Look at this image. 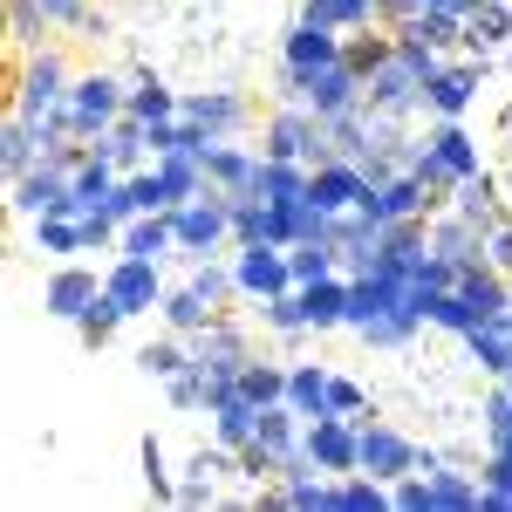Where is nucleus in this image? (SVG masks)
<instances>
[{
	"label": "nucleus",
	"instance_id": "nucleus-43",
	"mask_svg": "<svg viewBox=\"0 0 512 512\" xmlns=\"http://www.w3.org/2000/svg\"><path fill=\"white\" fill-rule=\"evenodd\" d=\"M485 267H499V274H512V226H485Z\"/></svg>",
	"mask_w": 512,
	"mask_h": 512
},
{
	"label": "nucleus",
	"instance_id": "nucleus-27",
	"mask_svg": "<svg viewBox=\"0 0 512 512\" xmlns=\"http://www.w3.org/2000/svg\"><path fill=\"white\" fill-rule=\"evenodd\" d=\"M506 41H512V7L506 0H478L472 21H465V48L485 55V48H506Z\"/></svg>",
	"mask_w": 512,
	"mask_h": 512
},
{
	"label": "nucleus",
	"instance_id": "nucleus-15",
	"mask_svg": "<svg viewBox=\"0 0 512 512\" xmlns=\"http://www.w3.org/2000/svg\"><path fill=\"white\" fill-rule=\"evenodd\" d=\"M103 287L117 294L130 315H151V308H164L158 260H123V253H117V267H103Z\"/></svg>",
	"mask_w": 512,
	"mask_h": 512
},
{
	"label": "nucleus",
	"instance_id": "nucleus-35",
	"mask_svg": "<svg viewBox=\"0 0 512 512\" xmlns=\"http://www.w3.org/2000/svg\"><path fill=\"white\" fill-rule=\"evenodd\" d=\"M233 383H239L246 396H253L260 410H267V403H280V396H287V362H260V355H253V362L239 369Z\"/></svg>",
	"mask_w": 512,
	"mask_h": 512
},
{
	"label": "nucleus",
	"instance_id": "nucleus-45",
	"mask_svg": "<svg viewBox=\"0 0 512 512\" xmlns=\"http://www.w3.org/2000/svg\"><path fill=\"white\" fill-rule=\"evenodd\" d=\"M171 506H219V478H185V485H178V499H171Z\"/></svg>",
	"mask_w": 512,
	"mask_h": 512
},
{
	"label": "nucleus",
	"instance_id": "nucleus-42",
	"mask_svg": "<svg viewBox=\"0 0 512 512\" xmlns=\"http://www.w3.org/2000/svg\"><path fill=\"white\" fill-rule=\"evenodd\" d=\"M144 478H151L158 499H178V485H171V472H164V444L158 437H144Z\"/></svg>",
	"mask_w": 512,
	"mask_h": 512
},
{
	"label": "nucleus",
	"instance_id": "nucleus-41",
	"mask_svg": "<svg viewBox=\"0 0 512 512\" xmlns=\"http://www.w3.org/2000/svg\"><path fill=\"white\" fill-rule=\"evenodd\" d=\"M362 410H369L362 383H349V376H328V417H355V424H362Z\"/></svg>",
	"mask_w": 512,
	"mask_h": 512
},
{
	"label": "nucleus",
	"instance_id": "nucleus-16",
	"mask_svg": "<svg viewBox=\"0 0 512 512\" xmlns=\"http://www.w3.org/2000/svg\"><path fill=\"white\" fill-rule=\"evenodd\" d=\"M362 192H369V178H362L355 158H328V164H315V178H308V198H315L321 212H355Z\"/></svg>",
	"mask_w": 512,
	"mask_h": 512
},
{
	"label": "nucleus",
	"instance_id": "nucleus-31",
	"mask_svg": "<svg viewBox=\"0 0 512 512\" xmlns=\"http://www.w3.org/2000/svg\"><path fill=\"white\" fill-rule=\"evenodd\" d=\"M205 171H212V185H219V192H253V171H260V151H246V144H219Z\"/></svg>",
	"mask_w": 512,
	"mask_h": 512
},
{
	"label": "nucleus",
	"instance_id": "nucleus-17",
	"mask_svg": "<svg viewBox=\"0 0 512 512\" xmlns=\"http://www.w3.org/2000/svg\"><path fill=\"white\" fill-rule=\"evenodd\" d=\"M117 253L123 260H171L178 253V233H171V212H137L130 226H123V239H117Z\"/></svg>",
	"mask_w": 512,
	"mask_h": 512
},
{
	"label": "nucleus",
	"instance_id": "nucleus-4",
	"mask_svg": "<svg viewBox=\"0 0 512 512\" xmlns=\"http://www.w3.org/2000/svg\"><path fill=\"white\" fill-rule=\"evenodd\" d=\"M362 103H369V110H383V117H396V123L424 110V76L403 62V48H390V55L362 76Z\"/></svg>",
	"mask_w": 512,
	"mask_h": 512
},
{
	"label": "nucleus",
	"instance_id": "nucleus-19",
	"mask_svg": "<svg viewBox=\"0 0 512 512\" xmlns=\"http://www.w3.org/2000/svg\"><path fill=\"white\" fill-rule=\"evenodd\" d=\"M178 117L205 123L212 137H233L239 123H246V103H239L233 89H198V96H185V103H178Z\"/></svg>",
	"mask_w": 512,
	"mask_h": 512
},
{
	"label": "nucleus",
	"instance_id": "nucleus-18",
	"mask_svg": "<svg viewBox=\"0 0 512 512\" xmlns=\"http://www.w3.org/2000/svg\"><path fill=\"white\" fill-rule=\"evenodd\" d=\"M355 103H362V76H355L349 62H328V69L308 76V110H315V117H342Z\"/></svg>",
	"mask_w": 512,
	"mask_h": 512
},
{
	"label": "nucleus",
	"instance_id": "nucleus-25",
	"mask_svg": "<svg viewBox=\"0 0 512 512\" xmlns=\"http://www.w3.org/2000/svg\"><path fill=\"white\" fill-rule=\"evenodd\" d=\"M158 315H164V328H171V335H198V328L219 315V308H212L192 280H185V287H164V308H158Z\"/></svg>",
	"mask_w": 512,
	"mask_h": 512
},
{
	"label": "nucleus",
	"instance_id": "nucleus-8",
	"mask_svg": "<svg viewBox=\"0 0 512 512\" xmlns=\"http://www.w3.org/2000/svg\"><path fill=\"white\" fill-rule=\"evenodd\" d=\"M308 465L328 478H349L355 472V451H362V424L355 417H308Z\"/></svg>",
	"mask_w": 512,
	"mask_h": 512
},
{
	"label": "nucleus",
	"instance_id": "nucleus-36",
	"mask_svg": "<svg viewBox=\"0 0 512 512\" xmlns=\"http://www.w3.org/2000/svg\"><path fill=\"white\" fill-rule=\"evenodd\" d=\"M390 48H396V41H390V28H355V35L342 41V62H349L355 76H369V69H376V62H383Z\"/></svg>",
	"mask_w": 512,
	"mask_h": 512
},
{
	"label": "nucleus",
	"instance_id": "nucleus-10",
	"mask_svg": "<svg viewBox=\"0 0 512 512\" xmlns=\"http://www.w3.org/2000/svg\"><path fill=\"white\" fill-rule=\"evenodd\" d=\"M355 472L396 485L403 472H417V444H410L403 431H390V424H369V417H362V451H355Z\"/></svg>",
	"mask_w": 512,
	"mask_h": 512
},
{
	"label": "nucleus",
	"instance_id": "nucleus-6",
	"mask_svg": "<svg viewBox=\"0 0 512 512\" xmlns=\"http://www.w3.org/2000/svg\"><path fill=\"white\" fill-rule=\"evenodd\" d=\"M233 280L246 301H274V294H287L294 287V267H287V246H274V239H246L233 253Z\"/></svg>",
	"mask_w": 512,
	"mask_h": 512
},
{
	"label": "nucleus",
	"instance_id": "nucleus-14",
	"mask_svg": "<svg viewBox=\"0 0 512 512\" xmlns=\"http://www.w3.org/2000/svg\"><path fill=\"white\" fill-rule=\"evenodd\" d=\"M478 76H485V55H472V62H444L431 82H424V110L431 117H465L478 96Z\"/></svg>",
	"mask_w": 512,
	"mask_h": 512
},
{
	"label": "nucleus",
	"instance_id": "nucleus-21",
	"mask_svg": "<svg viewBox=\"0 0 512 512\" xmlns=\"http://www.w3.org/2000/svg\"><path fill=\"white\" fill-rule=\"evenodd\" d=\"M308 164H287V158H267L260 151V171H253V192L260 198H274V205H294V198H308Z\"/></svg>",
	"mask_w": 512,
	"mask_h": 512
},
{
	"label": "nucleus",
	"instance_id": "nucleus-26",
	"mask_svg": "<svg viewBox=\"0 0 512 512\" xmlns=\"http://www.w3.org/2000/svg\"><path fill=\"white\" fill-rule=\"evenodd\" d=\"M287 267H294V287L328 280V274H342V246H335V239H294V246H287Z\"/></svg>",
	"mask_w": 512,
	"mask_h": 512
},
{
	"label": "nucleus",
	"instance_id": "nucleus-24",
	"mask_svg": "<svg viewBox=\"0 0 512 512\" xmlns=\"http://www.w3.org/2000/svg\"><path fill=\"white\" fill-rule=\"evenodd\" d=\"M280 403H294L301 417H328V369L321 362H287V396Z\"/></svg>",
	"mask_w": 512,
	"mask_h": 512
},
{
	"label": "nucleus",
	"instance_id": "nucleus-39",
	"mask_svg": "<svg viewBox=\"0 0 512 512\" xmlns=\"http://www.w3.org/2000/svg\"><path fill=\"white\" fill-rule=\"evenodd\" d=\"M164 390H171V410H212V376L205 369H178V376H164Z\"/></svg>",
	"mask_w": 512,
	"mask_h": 512
},
{
	"label": "nucleus",
	"instance_id": "nucleus-33",
	"mask_svg": "<svg viewBox=\"0 0 512 512\" xmlns=\"http://www.w3.org/2000/svg\"><path fill=\"white\" fill-rule=\"evenodd\" d=\"M123 321H137V315H130V308H123L117 294H110V287H103V294H96V301H89V308H82V321H76V328H82V342H89V349H103V342H110V335H117Z\"/></svg>",
	"mask_w": 512,
	"mask_h": 512
},
{
	"label": "nucleus",
	"instance_id": "nucleus-40",
	"mask_svg": "<svg viewBox=\"0 0 512 512\" xmlns=\"http://www.w3.org/2000/svg\"><path fill=\"white\" fill-rule=\"evenodd\" d=\"M137 369L144 376H178V369H192V342H144Z\"/></svg>",
	"mask_w": 512,
	"mask_h": 512
},
{
	"label": "nucleus",
	"instance_id": "nucleus-20",
	"mask_svg": "<svg viewBox=\"0 0 512 512\" xmlns=\"http://www.w3.org/2000/svg\"><path fill=\"white\" fill-rule=\"evenodd\" d=\"M301 308H308V328H349V274H328L301 287Z\"/></svg>",
	"mask_w": 512,
	"mask_h": 512
},
{
	"label": "nucleus",
	"instance_id": "nucleus-32",
	"mask_svg": "<svg viewBox=\"0 0 512 512\" xmlns=\"http://www.w3.org/2000/svg\"><path fill=\"white\" fill-rule=\"evenodd\" d=\"M383 506H390V485H383V478H369V472L335 478V499H328V512H383Z\"/></svg>",
	"mask_w": 512,
	"mask_h": 512
},
{
	"label": "nucleus",
	"instance_id": "nucleus-5",
	"mask_svg": "<svg viewBox=\"0 0 512 512\" xmlns=\"http://www.w3.org/2000/svg\"><path fill=\"white\" fill-rule=\"evenodd\" d=\"M69 62L55 55V48H35L28 62H21V76H14V117H28V123H41L62 96H69Z\"/></svg>",
	"mask_w": 512,
	"mask_h": 512
},
{
	"label": "nucleus",
	"instance_id": "nucleus-34",
	"mask_svg": "<svg viewBox=\"0 0 512 512\" xmlns=\"http://www.w3.org/2000/svg\"><path fill=\"white\" fill-rule=\"evenodd\" d=\"M192 287L205 294V301H212V308H226V301H246V294H239V280H233V260H219V253H212V260H192Z\"/></svg>",
	"mask_w": 512,
	"mask_h": 512
},
{
	"label": "nucleus",
	"instance_id": "nucleus-12",
	"mask_svg": "<svg viewBox=\"0 0 512 512\" xmlns=\"http://www.w3.org/2000/svg\"><path fill=\"white\" fill-rule=\"evenodd\" d=\"M342 41H349V35H342L335 21H321V14H301V21L287 28V48H280V62L315 76V69H328V62H342Z\"/></svg>",
	"mask_w": 512,
	"mask_h": 512
},
{
	"label": "nucleus",
	"instance_id": "nucleus-28",
	"mask_svg": "<svg viewBox=\"0 0 512 512\" xmlns=\"http://www.w3.org/2000/svg\"><path fill=\"white\" fill-rule=\"evenodd\" d=\"M178 103H185V96H178V89H164V82L144 69V76L130 82V103H123V117H137V123H164V117H178Z\"/></svg>",
	"mask_w": 512,
	"mask_h": 512
},
{
	"label": "nucleus",
	"instance_id": "nucleus-2",
	"mask_svg": "<svg viewBox=\"0 0 512 512\" xmlns=\"http://www.w3.org/2000/svg\"><path fill=\"white\" fill-rule=\"evenodd\" d=\"M123 103H130V82H117V76H103V69H89V76H76L69 82V96L48 110V117L62 123L69 137H82V144H96L110 123L123 117Z\"/></svg>",
	"mask_w": 512,
	"mask_h": 512
},
{
	"label": "nucleus",
	"instance_id": "nucleus-37",
	"mask_svg": "<svg viewBox=\"0 0 512 512\" xmlns=\"http://www.w3.org/2000/svg\"><path fill=\"white\" fill-rule=\"evenodd\" d=\"M260 321H267L274 335H315V328H308V308H301V287H287V294H274V301H260Z\"/></svg>",
	"mask_w": 512,
	"mask_h": 512
},
{
	"label": "nucleus",
	"instance_id": "nucleus-44",
	"mask_svg": "<svg viewBox=\"0 0 512 512\" xmlns=\"http://www.w3.org/2000/svg\"><path fill=\"white\" fill-rule=\"evenodd\" d=\"M41 7V21H48V28H82V21H89V7H82V0H35Z\"/></svg>",
	"mask_w": 512,
	"mask_h": 512
},
{
	"label": "nucleus",
	"instance_id": "nucleus-7",
	"mask_svg": "<svg viewBox=\"0 0 512 512\" xmlns=\"http://www.w3.org/2000/svg\"><path fill=\"white\" fill-rule=\"evenodd\" d=\"M362 212H369L376 226H396V219H431L437 192L410 171V164H403L396 178H383V185H369V192H362Z\"/></svg>",
	"mask_w": 512,
	"mask_h": 512
},
{
	"label": "nucleus",
	"instance_id": "nucleus-22",
	"mask_svg": "<svg viewBox=\"0 0 512 512\" xmlns=\"http://www.w3.org/2000/svg\"><path fill=\"white\" fill-rule=\"evenodd\" d=\"M465 349L478 355V369H492V376H512V321L492 315L478 321V328H465Z\"/></svg>",
	"mask_w": 512,
	"mask_h": 512
},
{
	"label": "nucleus",
	"instance_id": "nucleus-13",
	"mask_svg": "<svg viewBox=\"0 0 512 512\" xmlns=\"http://www.w3.org/2000/svg\"><path fill=\"white\" fill-rule=\"evenodd\" d=\"M103 294V274L96 267H82V260H62L55 274H48V287H41V308L55 321H82V308Z\"/></svg>",
	"mask_w": 512,
	"mask_h": 512
},
{
	"label": "nucleus",
	"instance_id": "nucleus-9",
	"mask_svg": "<svg viewBox=\"0 0 512 512\" xmlns=\"http://www.w3.org/2000/svg\"><path fill=\"white\" fill-rule=\"evenodd\" d=\"M185 342H192V362L205 369V376H212V383H233L239 369L253 362V349H246V335H239L233 321H219V315L205 321L198 335H185Z\"/></svg>",
	"mask_w": 512,
	"mask_h": 512
},
{
	"label": "nucleus",
	"instance_id": "nucleus-46",
	"mask_svg": "<svg viewBox=\"0 0 512 512\" xmlns=\"http://www.w3.org/2000/svg\"><path fill=\"white\" fill-rule=\"evenodd\" d=\"M506 69H512V48H506Z\"/></svg>",
	"mask_w": 512,
	"mask_h": 512
},
{
	"label": "nucleus",
	"instance_id": "nucleus-38",
	"mask_svg": "<svg viewBox=\"0 0 512 512\" xmlns=\"http://www.w3.org/2000/svg\"><path fill=\"white\" fill-rule=\"evenodd\" d=\"M451 198H458V212H465V219H478V226H492V219H499V185H492L485 171H472V178H465Z\"/></svg>",
	"mask_w": 512,
	"mask_h": 512
},
{
	"label": "nucleus",
	"instance_id": "nucleus-23",
	"mask_svg": "<svg viewBox=\"0 0 512 512\" xmlns=\"http://www.w3.org/2000/svg\"><path fill=\"white\" fill-rule=\"evenodd\" d=\"M41 158H48V151H41V130L28 117H7V130H0V164H7V178H28Z\"/></svg>",
	"mask_w": 512,
	"mask_h": 512
},
{
	"label": "nucleus",
	"instance_id": "nucleus-29",
	"mask_svg": "<svg viewBox=\"0 0 512 512\" xmlns=\"http://www.w3.org/2000/svg\"><path fill=\"white\" fill-rule=\"evenodd\" d=\"M472 506H485V478H472V472H431V512H472Z\"/></svg>",
	"mask_w": 512,
	"mask_h": 512
},
{
	"label": "nucleus",
	"instance_id": "nucleus-3",
	"mask_svg": "<svg viewBox=\"0 0 512 512\" xmlns=\"http://www.w3.org/2000/svg\"><path fill=\"white\" fill-rule=\"evenodd\" d=\"M171 233H178V253H185V260H212V253H226V239H233V205H226V192L212 185L205 198L171 205Z\"/></svg>",
	"mask_w": 512,
	"mask_h": 512
},
{
	"label": "nucleus",
	"instance_id": "nucleus-47",
	"mask_svg": "<svg viewBox=\"0 0 512 512\" xmlns=\"http://www.w3.org/2000/svg\"><path fill=\"white\" fill-rule=\"evenodd\" d=\"M506 321H512V301H506Z\"/></svg>",
	"mask_w": 512,
	"mask_h": 512
},
{
	"label": "nucleus",
	"instance_id": "nucleus-30",
	"mask_svg": "<svg viewBox=\"0 0 512 512\" xmlns=\"http://www.w3.org/2000/svg\"><path fill=\"white\" fill-rule=\"evenodd\" d=\"M28 226H35V253H48V260H76L82 253V219H69V212H41Z\"/></svg>",
	"mask_w": 512,
	"mask_h": 512
},
{
	"label": "nucleus",
	"instance_id": "nucleus-11",
	"mask_svg": "<svg viewBox=\"0 0 512 512\" xmlns=\"http://www.w3.org/2000/svg\"><path fill=\"white\" fill-rule=\"evenodd\" d=\"M69 185H76V164H69V158H41L28 178H14L7 205H14L21 219H41V212H55V205L69 198Z\"/></svg>",
	"mask_w": 512,
	"mask_h": 512
},
{
	"label": "nucleus",
	"instance_id": "nucleus-1",
	"mask_svg": "<svg viewBox=\"0 0 512 512\" xmlns=\"http://www.w3.org/2000/svg\"><path fill=\"white\" fill-rule=\"evenodd\" d=\"M410 171L431 185L437 198L444 192H458L465 178L478 171V144H472V130H465V117H437L431 137H417V151H410Z\"/></svg>",
	"mask_w": 512,
	"mask_h": 512
}]
</instances>
